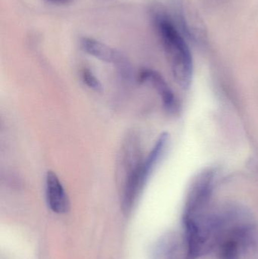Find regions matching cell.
<instances>
[{
    "label": "cell",
    "instance_id": "cell-1",
    "mask_svg": "<svg viewBox=\"0 0 258 259\" xmlns=\"http://www.w3.org/2000/svg\"><path fill=\"white\" fill-rule=\"evenodd\" d=\"M151 15L153 25L171 60L174 74L177 78H186L190 71L192 58L184 36L174 24L168 9L163 5H154Z\"/></svg>",
    "mask_w": 258,
    "mask_h": 259
},
{
    "label": "cell",
    "instance_id": "cell-2",
    "mask_svg": "<svg viewBox=\"0 0 258 259\" xmlns=\"http://www.w3.org/2000/svg\"><path fill=\"white\" fill-rule=\"evenodd\" d=\"M174 24L184 37L195 42H203L207 28L198 10L189 0H173L168 9Z\"/></svg>",
    "mask_w": 258,
    "mask_h": 259
},
{
    "label": "cell",
    "instance_id": "cell-3",
    "mask_svg": "<svg viewBox=\"0 0 258 259\" xmlns=\"http://www.w3.org/2000/svg\"><path fill=\"white\" fill-rule=\"evenodd\" d=\"M45 198L50 209L56 214H65L70 209V201L66 191L55 172L45 175Z\"/></svg>",
    "mask_w": 258,
    "mask_h": 259
},
{
    "label": "cell",
    "instance_id": "cell-4",
    "mask_svg": "<svg viewBox=\"0 0 258 259\" xmlns=\"http://www.w3.org/2000/svg\"><path fill=\"white\" fill-rule=\"evenodd\" d=\"M138 81L140 83H149L154 87L162 98L165 109L169 112L174 111L175 106L174 95L159 73L153 70H142L138 75Z\"/></svg>",
    "mask_w": 258,
    "mask_h": 259
},
{
    "label": "cell",
    "instance_id": "cell-5",
    "mask_svg": "<svg viewBox=\"0 0 258 259\" xmlns=\"http://www.w3.org/2000/svg\"><path fill=\"white\" fill-rule=\"evenodd\" d=\"M81 47L88 54L107 63H115L121 55L109 46L92 38H83Z\"/></svg>",
    "mask_w": 258,
    "mask_h": 259
},
{
    "label": "cell",
    "instance_id": "cell-6",
    "mask_svg": "<svg viewBox=\"0 0 258 259\" xmlns=\"http://www.w3.org/2000/svg\"><path fill=\"white\" fill-rule=\"evenodd\" d=\"M178 248L172 239L161 240L154 249L153 259H178Z\"/></svg>",
    "mask_w": 258,
    "mask_h": 259
},
{
    "label": "cell",
    "instance_id": "cell-7",
    "mask_svg": "<svg viewBox=\"0 0 258 259\" xmlns=\"http://www.w3.org/2000/svg\"><path fill=\"white\" fill-rule=\"evenodd\" d=\"M81 78L84 84L89 89L92 90L96 93L102 92V84L89 68H85L82 70Z\"/></svg>",
    "mask_w": 258,
    "mask_h": 259
},
{
    "label": "cell",
    "instance_id": "cell-8",
    "mask_svg": "<svg viewBox=\"0 0 258 259\" xmlns=\"http://www.w3.org/2000/svg\"><path fill=\"white\" fill-rule=\"evenodd\" d=\"M48 3L56 5H65L71 2V0H46Z\"/></svg>",
    "mask_w": 258,
    "mask_h": 259
}]
</instances>
